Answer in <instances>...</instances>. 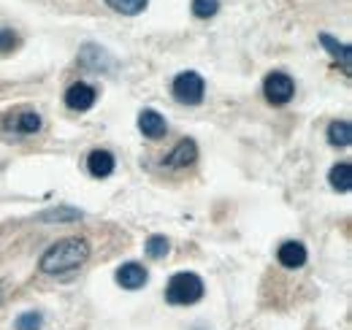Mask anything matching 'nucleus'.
I'll list each match as a JSON object with an SVG mask.
<instances>
[{
  "instance_id": "obj_15",
  "label": "nucleus",
  "mask_w": 352,
  "mask_h": 330,
  "mask_svg": "<svg viewBox=\"0 0 352 330\" xmlns=\"http://www.w3.org/2000/svg\"><path fill=\"white\" fill-rule=\"evenodd\" d=\"M328 144L331 146H350L352 144V124L347 120H336L328 124Z\"/></svg>"
},
{
  "instance_id": "obj_20",
  "label": "nucleus",
  "mask_w": 352,
  "mask_h": 330,
  "mask_svg": "<svg viewBox=\"0 0 352 330\" xmlns=\"http://www.w3.org/2000/svg\"><path fill=\"white\" fill-rule=\"evenodd\" d=\"M79 217H82V211H76V208H52V211L41 214V219H57V222H74Z\"/></svg>"
},
{
  "instance_id": "obj_19",
  "label": "nucleus",
  "mask_w": 352,
  "mask_h": 330,
  "mask_svg": "<svg viewBox=\"0 0 352 330\" xmlns=\"http://www.w3.org/2000/svg\"><path fill=\"white\" fill-rule=\"evenodd\" d=\"M220 11V0H192V14L198 19H209Z\"/></svg>"
},
{
  "instance_id": "obj_6",
  "label": "nucleus",
  "mask_w": 352,
  "mask_h": 330,
  "mask_svg": "<svg viewBox=\"0 0 352 330\" xmlns=\"http://www.w3.org/2000/svg\"><path fill=\"white\" fill-rule=\"evenodd\" d=\"M95 100H98V92H95V87L87 82L71 84L68 92H65V106H68L71 111H89V109L95 106Z\"/></svg>"
},
{
  "instance_id": "obj_14",
  "label": "nucleus",
  "mask_w": 352,
  "mask_h": 330,
  "mask_svg": "<svg viewBox=\"0 0 352 330\" xmlns=\"http://www.w3.org/2000/svg\"><path fill=\"white\" fill-rule=\"evenodd\" d=\"M328 182L336 192H350L352 190V165L350 163H339L331 168L328 173Z\"/></svg>"
},
{
  "instance_id": "obj_9",
  "label": "nucleus",
  "mask_w": 352,
  "mask_h": 330,
  "mask_svg": "<svg viewBox=\"0 0 352 330\" xmlns=\"http://www.w3.org/2000/svg\"><path fill=\"white\" fill-rule=\"evenodd\" d=\"M138 130H141L146 138L157 141V138H163V135H166L168 124H166V120H163L155 109H144V111L138 114Z\"/></svg>"
},
{
  "instance_id": "obj_2",
  "label": "nucleus",
  "mask_w": 352,
  "mask_h": 330,
  "mask_svg": "<svg viewBox=\"0 0 352 330\" xmlns=\"http://www.w3.org/2000/svg\"><path fill=\"white\" fill-rule=\"evenodd\" d=\"M201 298H204V279L198 274H190V271L174 274L168 287H166V300L171 306H192Z\"/></svg>"
},
{
  "instance_id": "obj_22",
  "label": "nucleus",
  "mask_w": 352,
  "mask_h": 330,
  "mask_svg": "<svg viewBox=\"0 0 352 330\" xmlns=\"http://www.w3.org/2000/svg\"><path fill=\"white\" fill-rule=\"evenodd\" d=\"M0 300H3V289H0Z\"/></svg>"
},
{
  "instance_id": "obj_4",
  "label": "nucleus",
  "mask_w": 352,
  "mask_h": 330,
  "mask_svg": "<svg viewBox=\"0 0 352 330\" xmlns=\"http://www.w3.org/2000/svg\"><path fill=\"white\" fill-rule=\"evenodd\" d=\"M263 95L268 103H274V106H285V103H290L293 95H296V82H293L287 74L274 71V74H268V76L263 79Z\"/></svg>"
},
{
  "instance_id": "obj_17",
  "label": "nucleus",
  "mask_w": 352,
  "mask_h": 330,
  "mask_svg": "<svg viewBox=\"0 0 352 330\" xmlns=\"http://www.w3.org/2000/svg\"><path fill=\"white\" fill-rule=\"evenodd\" d=\"M106 3H109L114 11L133 16V14H141V11L146 8V3H149V0H106Z\"/></svg>"
},
{
  "instance_id": "obj_18",
  "label": "nucleus",
  "mask_w": 352,
  "mask_h": 330,
  "mask_svg": "<svg viewBox=\"0 0 352 330\" xmlns=\"http://www.w3.org/2000/svg\"><path fill=\"white\" fill-rule=\"evenodd\" d=\"M41 325H44L41 311H25V314H19L16 322H14L16 330H41Z\"/></svg>"
},
{
  "instance_id": "obj_10",
  "label": "nucleus",
  "mask_w": 352,
  "mask_h": 330,
  "mask_svg": "<svg viewBox=\"0 0 352 330\" xmlns=\"http://www.w3.org/2000/svg\"><path fill=\"white\" fill-rule=\"evenodd\" d=\"M276 260L285 265V268H290V271H296V268H301L304 263H307V247L301 244V241H285L279 252H276Z\"/></svg>"
},
{
  "instance_id": "obj_16",
  "label": "nucleus",
  "mask_w": 352,
  "mask_h": 330,
  "mask_svg": "<svg viewBox=\"0 0 352 330\" xmlns=\"http://www.w3.org/2000/svg\"><path fill=\"white\" fill-rule=\"evenodd\" d=\"M144 252H146V257H152V260H163V257L171 252V244H168L166 236H149L146 244H144Z\"/></svg>"
},
{
  "instance_id": "obj_3",
  "label": "nucleus",
  "mask_w": 352,
  "mask_h": 330,
  "mask_svg": "<svg viewBox=\"0 0 352 330\" xmlns=\"http://www.w3.org/2000/svg\"><path fill=\"white\" fill-rule=\"evenodd\" d=\"M174 98L184 106H198L204 100V92H206V84L204 79L195 74V71H184L174 79Z\"/></svg>"
},
{
  "instance_id": "obj_8",
  "label": "nucleus",
  "mask_w": 352,
  "mask_h": 330,
  "mask_svg": "<svg viewBox=\"0 0 352 330\" xmlns=\"http://www.w3.org/2000/svg\"><path fill=\"white\" fill-rule=\"evenodd\" d=\"M195 157H198L195 141H192V138H184V141H179L174 149L166 155L163 165H166V168H187V165L195 163Z\"/></svg>"
},
{
  "instance_id": "obj_1",
  "label": "nucleus",
  "mask_w": 352,
  "mask_h": 330,
  "mask_svg": "<svg viewBox=\"0 0 352 330\" xmlns=\"http://www.w3.org/2000/svg\"><path fill=\"white\" fill-rule=\"evenodd\" d=\"M89 257V244L85 239H63L57 244L46 249L41 254V271L49 276H60V274H71L76 268H82Z\"/></svg>"
},
{
  "instance_id": "obj_11",
  "label": "nucleus",
  "mask_w": 352,
  "mask_h": 330,
  "mask_svg": "<svg viewBox=\"0 0 352 330\" xmlns=\"http://www.w3.org/2000/svg\"><path fill=\"white\" fill-rule=\"evenodd\" d=\"M87 170L95 176V179H106V176H111V173H114V155L106 152V149H95V152H89Z\"/></svg>"
},
{
  "instance_id": "obj_12",
  "label": "nucleus",
  "mask_w": 352,
  "mask_h": 330,
  "mask_svg": "<svg viewBox=\"0 0 352 330\" xmlns=\"http://www.w3.org/2000/svg\"><path fill=\"white\" fill-rule=\"evenodd\" d=\"M320 43L325 46V52H328L336 63H342V71L350 74V46H347V43H339L333 36H328V33H320Z\"/></svg>"
},
{
  "instance_id": "obj_7",
  "label": "nucleus",
  "mask_w": 352,
  "mask_h": 330,
  "mask_svg": "<svg viewBox=\"0 0 352 330\" xmlns=\"http://www.w3.org/2000/svg\"><path fill=\"white\" fill-rule=\"evenodd\" d=\"M117 285L122 289H141L146 285V279H149V274H146V268L141 265V263H125V265H120L117 268Z\"/></svg>"
},
{
  "instance_id": "obj_13",
  "label": "nucleus",
  "mask_w": 352,
  "mask_h": 330,
  "mask_svg": "<svg viewBox=\"0 0 352 330\" xmlns=\"http://www.w3.org/2000/svg\"><path fill=\"white\" fill-rule=\"evenodd\" d=\"M79 65H85L89 71H103L106 65H111V57L100 46H85L79 54Z\"/></svg>"
},
{
  "instance_id": "obj_21",
  "label": "nucleus",
  "mask_w": 352,
  "mask_h": 330,
  "mask_svg": "<svg viewBox=\"0 0 352 330\" xmlns=\"http://www.w3.org/2000/svg\"><path fill=\"white\" fill-rule=\"evenodd\" d=\"M16 43H19V38H16V33H14V30L0 28V52H3V54H6V52H14V49H16Z\"/></svg>"
},
{
  "instance_id": "obj_5",
  "label": "nucleus",
  "mask_w": 352,
  "mask_h": 330,
  "mask_svg": "<svg viewBox=\"0 0 352 330\" xmlns=\"http://www.w3.org/2000/svg\"><path fill=\"white\" fill-rule=\"evenodd\" d=\"M3 130L6 133H14V135H33L41 130V117L38 111H11L6 120H3Z\"/></svg>"
}]
</instances>
